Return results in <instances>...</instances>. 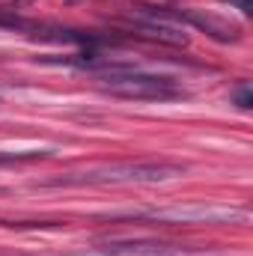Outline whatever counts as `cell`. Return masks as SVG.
Segmentation results:
<instances>
[{
	"label": "cell",
	"instance_id": "cell-8",
	"mask_svg": "<svg viewBox=\"0 0 253 256\" xmlns=\"http://www.w3.org/2000/svg\"><path fill=\"white\" fill-rule=\"evenodd\" d=\"M0 191H3V188H0Z\"/></svg>",
	"mask_w": 253,
	"mask_h": 256
},
{
	"label": "cell",
	"instance_id": "cell-6",
	"mask_svg": "<svg viewBox=\"0 0 253 256\" xmlns=\"http://www.w3.org/2000/svg\"><path fill=\"white\" fill-rule=\"evenodd\" d=\"M236 104H238L242 110H248V108H250V104H253V92H250V90H248V86H242V90L236 92Z\"/></svg>",
	"mask_w": 253,
	"mask_h": 256
},
{
	"label": "cell",
	"instance_id": "cell-1",
	"mask_svg": "<svg viewBox=\"0 0 253 256\" xmlns=\"http://www.w3.org/2000/svg\"><path fill=\"white\" fill-rule=\"evenodd\" d=\"M185 164L176 161H114V164H98V167H86V170H74L63 173L54 179H45L42 188H84V185H158V182H170L185 176Z\"/></svg>",
	"mask_w": 253,
	"mask_h": 256
},
{
	"label": "cell",
	"instance_id": "cell-5",
	"mask_svg": "<svg viewBox=\"0 0 253 256\" xmlns=\"http://www.w3.org/2000/svg\"><path fill=\"white\" fill-rule=\"evenodd\" d=\"M179 21H185V24H194V27H200V30H206V36H212V39H218V42H236L238 39V27L236 24H230V21H220V18H214V15H206V12H173Z\"/></svg>",
	"mask_w": 253,
	"mask_h": 256
},
{
	"label": "cell",
	"instance_id": "cell-3",
	"mask_svg": "<svg viewBox=\"0 0 253 256\" xmlns=\"http://www.w3.org/2000/svg\"><path fill=\"white\" fill-rule=\"evenodd\" d=\"M149 220H170V224H244L250 218L248 208H218V206H176V208H155L143 212Z\"/></svg>",
	"mask_w": 253,
	"mask_h": 256
},
{
	"label": "cell",
	"instance_id": "cell-2",
	"mask_svg": "<svg viewBox=\"0 0 253 256\" xmlns=\"http://www.w3.org/2000/svg\"><path fill=\"white\" fill-rule=\"evenodd\" d=\"M102 90L110 96H120V98H134V102H173V98L185 96V90L173 78L131 72V68H116V72L104 74Z\"/></svg>",
	"mask_w": 253,
	"mask_h": 256
},
{
	"label": "cell",
	"instance_id": "cell-4",
	"mask_svg": "<svg viewBox=\"0 0 253 256\" xmlns=\"http://www.w3.org/2000/svg\"><path fill=\"white\" fill-rule=\"evenodd\" d=\"M182 244L170 242H104L96 248H84L66 256H182Z\"/></svg>",
	"mask_w": 253,
	"mask_h": 256
},
{
	"label": "cell",
	"instance_id": "cell-7",
	"mask_svg": "<svg viewBox=\"0 0 253 256\" xmlns=\"http://www.w3.org/2000/svg\"><path fill=\"white\" fill-rule=\"evenodd\" d=\"M230 3H236V6H238V9H242V12H244V15H250V0H230Z\"/></svg>",
	"mask_w": 253,
	"mask_h": 256
}]
</instances>
